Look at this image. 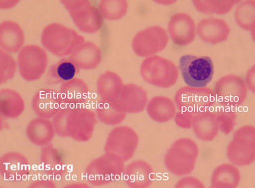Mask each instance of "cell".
<instances>
[{"instance_id":"cell-1","label":"cell","mask_w":255,"mask_h":188,"mask_svg":"<svg viewBox=\"0 0 255 188\" xmlns=\"http://www.w3.org/2000/svg\"><path fill=\"white\" fill-rule=\"evenodd\" d=\"M96 115L84 107L64 108L54 117L55 132L61 137H71L77 141L92 138Z\"/></svg>"},{"instance_id":"cell-2","label":"cell","mask_w":255,"mask_h":188,"mask_svg":"<svg viewBox=\"0 0 255 188\" xmlns=\"http://www.w3.org/2000/svg\"><path fill=\"white\" fill-rule=\"evenodd\" d=\"M84 41V38L76 31L58 23L46 26L41 36L44 47L59 57L70 55Z\"/></svg>"},{"instance_id":"cell-3","label":"cell","mask_w":255,"mask_h":188,"mask_svg":"<svg viewBox=\"0 0 255 188\" xmlns=\"http://www.w3.org/2000/svg\"><path fill=\"white\" fill-rule=\"evenodd\" d=\"M198 156V147L190 139L182 138L174 142L165 157L168 170L175 176H185L193 172Z\"/></svg>"},{"instance_id":"cell-4","label":"cell","mask_w":255,"mask_h":188,"mask_svg":"<svg viewBox=\"0 0 255 188\" xmlns=\"http://www.w3.org/2000/svg\"><path fill=\"white\" fill-rule=\"evenodd\" d=\"M179 69L191 88H206L214 76L213 62L208 56L183 55L179 59Z\"/></svg>"},{"instance_id":"cell-5","label":"cell","mask_w":255,"mask_h":188,"mask_svg":"<svg viewBox=\"0 0 255 188\" xmlns=\"http://www.w3.org/2000/svg\"><path fill=\"white\" fill-rule=\"evenodd\" d=\"M140 73L146 82L161 88L173 86L179 77L175 64L159 56L146 58L141 64Z\"/></svg>"},{"instance_id":"cell-6","label":"cell","mask_w":255,"mask_h":188,"mask_svg":"<svg viewBox=\"0 0 255 188\" xmlns=\"http://www.w3.org/2000/svg\"><path fill=\"white\" fill-rule=\"evenodd\" d=\"M255 129L244 126L234 134L233 140L227 147L230 162L239 166H249L255 158Z\"/></svg>"},{"instance_id":"cell-7","label":"cell","mask_w":255,"mask_h":188,"mask_svg":"<svg viewBox=\"0 0 255 188\" xmlns=\"http://www.w3.org/2000/svg\"><path fill=\"white\" fill-rule=\"evenodd\" d=\"M70 13L71 18L77 28L82 32L94 33L100 30L103 25V16L99 9L89 1H61Z\"/></svg>"},{"instance_id":"cell-8","label":"cell","mask_w":255,"mask_h":188,"mask_svg":"<svg viewBox=\"0 0 255 188\" xmlns=\"http://www.w3.org/2000/svg\"><path fill=\"white\" fill-rule=\"evenodd\" d=\"M175 102L179 110H184L192 114L210 110L215 105L216 95L210 88L183 87L175 96Z\"/></svg>"},{"instance_id":"cell-9","label":"cell","mask_w":255,"mask_h":188,"mask_svg":"<svg viewBox=\"0 0 255 188\" xmlns=\"http://www.w3.org/2000/svg\"><path fill=\"white\" fill-rule=\"evenodd\" d=\"M216 101L221 106L235 107L242 105L247 98V87L244 79L230 74L222 77L216 83L214 90Z\"/></svg>"},{"instance_id":"cell-10","label":"cell","mask_w":255,"mask_h":188,"mask_svg":"<svg viewBox=\"0 0 255 188\" xmlns=\"http://www.w3.org/2000/svg\"><path fill=\"white\" fill-rule=\"evenodd\" d=\"M169 34L163 27L152 26L139 31L132 40V49L140 57H151L165 49Z\"/></svg>"},{"instance_id":"cell-11","label":"cell","mask_w":255,"mask_h":188,"mask_svg":"<svg viewBox=\"0 0 255 188\" xmlns=\"http://www.w3.org/2000/svg\"><path fill=\"white\" fill-rule=\"evenodd\" d=\"M18 61L21 76L27 81H34L45 72L48 57L40 46L28 45L20 50Z\"/></svg>"},{"instance_id":"cell-12","label":"cell","mask_w":255,"mask_h":188,"mask_svg":"<svg viewBox=\"0 0 255 188\" xmlns=\"http://www.w3.org/2000/svg\"><path fill=\"white\" fill-rule=\"evenodd\" d=\"M138 136L128 127L115 128L108 135L105 151L118 156L123 162L130 160L134 156L138 145Z\"/></svg>"},{"instance_id":"cell-13","label":"cell","mask_w":255,"mask_h":188,"mask_svg":"<svg viewBox=\"0 0 255 188\" xmlns=\"http://www.w3.org/2000/svg\"><path fill=\"white\" fill-rule=\"evenodd\" d=\"M167 30L172 41L177 45H188L196 38V24L187 13H177L172 15L168 23Z\"/></svg>"},{"instance_id":"cell-14","label":"cell","mask_w":255,"mask_h":188,"mask_svg":"<svg viewBox=\"0 0 255 188\" xmlns=\"http://www.w3.org/2000/svg\"><path fill=\"white\" fill-rule=\"evenodd\" d=\"M32 109L40 117L54 118L65 108L59 92L50 88H42L34 95L32 101Z\"/></svg>"},{"instance_id":"cell-15","label":"cell","mask_w":255,"mask_h":188,"mask_svg":"<svg viewBox=\"0 0 255 188\" xmlns=\"http://www.w3.org/2000/svg\"><path fill=\"white\" fill-rule=\"evenodd\" d=\"M196 30L203 41L212 44L225 41L231 32L227 22L218 18L202 19L199 22Z\"/></svg>"},{"instance_id":"cell-16","label":"cell","mask_w":255,"mask_h":188,"mask_svg":"<svg viewBox=\"0 0 255 188\" xmlns=\"http://www.w3.org/2000/svg\"><path fill=\"white\" fill-rule=\"evenodd\" d=\"M59 94L65 108L82 107L88 98V85L80 79L74 78L63 83Z\"/></svg>"},{"instance_id":"cell-17","label":"cell","mask_w":255,"mask_h":188,"mask_svg":"<svg viewBox=\"0 0 255 188\" xmlns=\"http://www.w3.org/2000/svg\"><path fill=\"white\" fill-rule=\"evenodd\" d=\"M147 100L146 91L135 84L125 85L119 99L120 104L127 113L142 112L145 107Z\"/></svg>"},{"instance_id":"cell-18","label":"cell","mask_w":255,"mask_h":188,"mask_svg":"<svg viewBox=\"0 0 255 188\" xmlns=\"http://www.w3.org/2000/svg\"><path fill=\"white\" fill-rule=\"evenodd\" d=\"M191 127L200 140L213 141L219 131L215 112L208 110L195 114Z\"/></svg>"},{"instance_id":"cell-19","label":"cell","mask_w":255,"mask_h":188,"mask_svg":"<svg viewBox=\"0 0 255 188\" xmlns=\"http://www.w3.org/2000/svg\"><path fill=\"white\" fill-rule=\"evenodd\" d=\"M69 59L74 62L79 69H94L101 61V50L93 42H83L75 48Z\"/></svg>"},{"instance_id":"cell-20","label":"cell","mask_w":255,"mask_h":188,"mask_svg":"<svg viewBox=\"0 0 255 188\" xmlns=\"http://www.w3.org/2000/svg\"><path fill=\"white\" fill-rule=\"evenodd\" d=\"M154 180L153 171L147 163L138 161L127 167L125 174L126 183L131 188H146Z\"/></svg>"},{"instance_id":"cell-21","label":"cell","mask_w":255,"mask_h":188,"mask_svg":"<svg viewBox=\"0 0 255 188\" xmlns=\"http://www.w3.org/2000/svg\"><path fill=\"white\" fill-rule=\"evenodd\" d=\"M1 47L7 51L15 53L22 47L24 42V32L18 23L3 21L0 25Z\"/></svg>"},{"instance_id":"cell-22","label":"cell","mask_w":255,"mask_h":188,"mask_svg":"<svg viewBox=\"0 0 255 188\" xmlns=\"http://www.w3.org/2000/svg\"><path fill=\"white\" fill-rule=\"evenodd\" d=\"M27 135L31 142L42 146L47 145L54 138L55 129L53 123L46 118H36L29 123Z\"/></svg>"},{"instance_id":"cell-23","label":"cell","mask_w":255,"mask_h":188,"mask_svg":"<svg viewBox=\"0 0 255 188\" xmlns=\"http://www.w3.org/2000/svg\"><path fill=\"white\" fill-rule=\"evenodd\" d=\"M147 113L152 120L157 123L169 121L175 115V106L171 99L165 96H155L148 102Z\"/></svg>"},{"instance_id":"cell-24","label":"cell","mask_w":255,"mask_h":188,"mask_svg":"<svg viewBox=\"0 0 255 188\" xmlns=\"http://www.w3.org/2000/svg\"><path fill=\"white\" fill-rule=\"evenodd\" d=\"M123 87L121 77L111 71L100 75L97 82L98 92L102 100H119Z\"/></svg>"},{"instance_id":"cell-25","label":"cell","mask_w":255,"mask_h":188,"mask_svg":"<svg viewBox=\"0 0 255 188\" xmlns=\"http://www.w3.org/2000/svg\"><path fill=\"white\" fill-rule=\"evenodd\" d=\"M96 114L107 125H117L125 120L127 112L122 108L119 100H101L97 104Z\"/></svg>"},{"instance_id":"cell-26","label":"cell","mask_w":255,"mask_h":188,"mask_svg":"<svg viewBox=\"0 0 255 188\" xmlns=\"http://www.w3.org/2000/svg\"><path fill=\"white\" fill-rule=\"evenodd\" d=\"M79 69L69 58L62 59L51 66L46 75V80L50 84L67 82L75 78L79 73Z\"/></svg>"},{"instance_id":"cell-27","label":"cell","mask_w":255,"mask_h":188,"mask_svg":"<svg viewBox=\"0 0 255 188\" xmlns=\"http://www.w3.org/2000/svg\"><path fill=\"white\" fill-rule=\"evenodd\" d=\"M241 180V174L236 167L222 164L214 170L211 178L212 188H237Z\"/></svg>"},{"instance_id":"cell-28","label":"cell","mask_w":255,"mask_h":188,"mask_svg":"<svg viewBox=\"0 0 255 188\" xmlns=\"http://www.w3.org/2000/svg\"><path fill=\"white\" fill-rule=\"evenodd\" d=\"M24 109V101L18 93L8 89L1 91V113L3 116L18 117Z\"/></svg>"},{"instance_id":"cell-29","label":"cell","mask_w":255,"mask_h":188,"mask_svg":"<svg viewBox=\"0 0 255 188\" xmlns=\"http://www.w3.org/2000/svg\"><path fill=\"white\" fill-rule=\"evenodd\" d=\"M240 1L237 0H195L194 7L198 11L205 14H226Z\"/></svg>"},{"instance_id":"cell-30","label":"cell","mask_w":255,"mask_h":188,"mask_svg":"<svg viewBox=\"0 0 255 188\" xmlns=\"http://www.w3.org/2000/svg\"><path fill=\"white\" fill-rule=\"evenodd\" d=\"M255 1L254 0L243 1L239 3L236 9V22L245 30L253 32L254 36L255 29Z\"/></svg>"},{"instance_id":"cell-31","label":"cell","mask_w":255,"mask_h":188,"mask_svg":"<svg viewBox=\"0 0 255 188\" xmlns=\"http://www.w3.org/2000/svg\"><path fill=\"white\" fill-rule=\"evenodd\" d=\"M128 7V4L125 0H103L99 4L102 16L108 20H121L127 13Z\"/></svg>"},{"instance_id":"cell-32","label":"cell","mask_w":255,"mask_h":188,"mask_svg":"<svg viewBox=\"0 0 255 188\" xmlns=\"http://www.w3.org/2000/svg\"><path fill=\"white\" fill-rule=\"evenodd\" d=\"M214 112L220 131L225 135H229L236 125L237 112L235 110L233 107L221 106Z\"/></svg>"},{"instance_id":"cell-33","label":"cell","mask_w":255,"mask_h":188,"mask_svg":"<svg viewBox=\"0 0 255 188\" xmlns=\"http://www.w3.org/2000/svg\"><path fill=\"white\" fill-rule=\"evenodd\" d=\"M26 162H27L26 158L18 154V153H11L3 156L1 158V164L3 166V170H2L4 171L5 172L10 170V172L5 176V178L8 180L11 173H12L13 170H15L16 172L18 181L21 180V178L26 174L27 170H23V169L21 170L20 167L24 166H25L24 164H28V162H26Z\"/></svg>"},{"instance_id":"cell-34","label":"cell","mask_w":255,"mask_h":188,"mask_svg":"<svg viewBox=\"0 0 255 188\" xmlns=\"http://www.w3.org/2000/svg\"><path fill=\"white\" fill-rule=\"evenodd\" d=\"M15 71V63L8 54L1 50V83L6 82L13 77Z\"/></svg>"},{"instance_id":"cell-35","label":"cell","mask_w":255,"mask_h":188,"mask_svg":"<svg viewBox=\"0 0 255 188\" xmlns=\"http://www.w3.org/2000/svg\"><path fill=\"white\" fill-rule=\"evenodd\" d=\"M194 114L191 112L179 110L175 115V122L179 127L185 129H189L192 127Z\"/></svg>"},{"instance_id":"cell-36","label":"cell","mask_w":255,"mask_h":188,"mask_svg":"<svg viewBox=\"0 0 255 188\" xmlns=\"http://www.w3.org/2000/svg\"><path fill=\"white\" fill-rule=\"evenodd\" d=\"M204 184L195 178H186L181 180L175 185V188H204Z\"/></svg>"},{"instance_id":"cell-37","label":"cell","mask_w":255,"mask_h":188,"mask_svg":"<svg viewBox=\"0 0 255 188\" xmlns=\"http://www.w3.org/2000/svg\"><path fill=\"white\" fill-rule=\"evenodd\" d=\"M255 67L253 65L251 67L247 72L246 76V85L248 87L249 90L255 93Z\"/></svg>"}]
</instances>
